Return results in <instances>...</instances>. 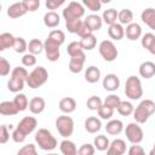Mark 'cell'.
Returning a JSON list of instances; mask_svg holds the SVG:
<instances>
[{
    "label": "cell",
    "mask_w": 155,
    "mask_h": 155,
    "mask_svg": "<svg viewBox=\"0 0 155 155\" xmlns=\"http://www.w3.org/2000/svg\"><path fill=\"white\" fill-rule=\"evenodd\" d=\"M85 61H86V54H85V52H81V53L78 54V56L70 57V61H69V70H70L73 74L80 73V71L84 69Z\"/></svg>",
    "instance_id": "cell-12"
},
{
    "label": "cell",
    "mask_w": 155,
    "mask_h": 155,
    "mask_svg": "<svg viewBox=\"0 0 155 155\" xmlns=\"http://www.w3.org/2000/svg\"><path fill=\"white\" fill-rule=\"evenodd\" d=\"M46 155H58V154H54V153H50V154H46Z\"/></svg>",
    "instance_id": "cell-56"
},
{
    "label": "cell",
    "mask_w": 155,
    "mask_h": 155,
    "mask_svg": "<svg viewBox=\"0 0 155 155\" xmlns=\"http://www.w3.org/2000/svg\"><path fill=\"white\" fill-rule=\"evenodd\" d=\"M10 139V132L8 127L6 125H0V144L7 143Z\"/></svg>",
    "instance_id": "cell-52"
},
{
    "label": "cell",
    "mask_w": 155,
    "mask_h": 155,
    "mask_svg": "<svg viewBox=\"0 0 155 155\" xmlns=\"http://www.w3.org/2000/svg\"><path fill=\"white\" fill-rule=\"evenodd\" d=\"M84 23L87 25V28L93 33V31H97L102 28V24H103V21H102V17L98 16V15H88L85 19H84Z\"/></svg>",
    "instance_id": "cell-18"
},
{
    "label": "cell",
    "mask_w": 155,
    "mask_h": 155,
    "mask_svg": "<svg viewBox=\"0 0 155 155\" xmlns=\"http://www.w3.org/2000/svg\"><path fill=\"white\" fill-rule=\"evenodd\" d=\"M45 107H46V102L42 97H33L29 101V104H28V108H29L30 113L34 114V115L41 114L45 110Z\"/></svg>",
    "instance_id": "cell-16"
},
{
    "label": "cell",
    "mask_w": 155,
    "mask_h": 155,
    "mask_svg": "<svg viewBox=\"0 0 155 155\" xmlns=\"http://www.w3.org/2000/svg\"><path fill=\"white\" fill-rule=\"evenodd\" d=\"M125 94L132 101H137L143 96V87L138 76L131 75L127 78L125 84Z\"/></svg>",
    "instance_id": "cell-4"
},
{
    "label": "cell",
    "mask_w": 155,
    "mask_h": 155,
    "mask_svg": "<svg viewBox=\"0 0 155 155\" xmlns=\"http://www.w3.org/2000/svg\"><path fill=\"white\" fill-rule=\"evenodd\" d=\"M120 102H121L120 97H119L117 94L111 93V94H109V96L105 97V99H104V102H103V105H107V107H109V108H111V109L115 110V109H117Z\"/></svg>",
    "instance_id": "cell-41"
},
{
    "label": "cell",
    "mask_w": 155,
    "mask_h": 155,
    "mask_svg": "<svg viewBox=\"0 0 155 155\" xmlns=\"http://www.w3.org/2000/svg\"><path fill=\"white\" fill-rule=\"evenodd\" d=\"M17 155H38L36 147L31 143L25 144L22 148H19V150L17 151Z\"/></svg>",
    "instance_id": "cell-47"
},
{
    "label": "cell",
    "mask_w": 155,
    "mask_h": 155,
    "mask_svg": "<svg viewBox=\"0 0 155 155\" xmlns=\"http://www.w3.org/2000/svg\"><path fill=\"white\" fill-rule=\"evenodd\" d=\"M125 35L128 40L131 41H136L138 40L140 36H142V27L136 23V22H132L130 24L126 25V29H125Z\"/></svg>",
    "instance_id": "cell-15"
},
{
    "label": "cell",
    "mask_w": 155,
    "mask_h": 155,
    "mask_svg": "<svg viewBox=\"0 0 155 155\" xmlns=\"http://www.w3.org/2000/svg\"><path fill=\"white\" fill-rule=\"evenodd\" d=\"M27 76H28V71H27V69L24 67H15L11 70V78H13V79H18V80L25 81Z\"/></svg>",
    "instance_id": "cell-42"
},
{
    "label": "cell",
    "mask_w": 155,
    "mask_h": 155,
    "mask_svg": "<svg viewBox=\"0 0 155 155\" xmlns=\"http://www.w3.org/2000/svg\"><path fill=\"white\" fill-rule=\"evenodd\" d=\"M44 51L46 54V58L50 62H56L61 57V45L56 44L54 41L46 39L44 42Z\"/></svg>",
    "instance_id": "cell-9"
},
{
    "label": "cell",
    "mask_w": 155,
    "mask_h": 155,
    "mask_svg": "<svg viewBox=\"0 0 155 155\" xmlns=\"http://www.w3.org/2000/svg\"><path fill=\"white\" fill-rule=\"evenodd\" d=\"M108 35H109L110 39L119 41V40H121L125 36V29H124V27L121 24H119L116 22V23L109 25V28H108Z\"/></svg>",
    "instance_id": "cell-24"
},
{
    "label": "cell",
    "mask_w": 155,
    "mask_h": 155,
    "mask_svg": "<svg viewBox=\"0 0 155 155\" xmlns=\"http://www.w3.org/2000/svg\"><path fill=\"white\" fill-rule=\"evenodd\" d=\"M11 138H12V140H13L15 143H23V142L25 140L27 136H25V134H23L19 130L15 128V130H13V132H12V134H11Z\"/></svg>",
    "instance_id": "cell-54"
},
{
    "label": "cell",
    "mask_w": 155,
    "mask_h": 155,
    "mask_svg": "<svg viewBox=\"0 0 155 155\" xmlns=\"http://www.w3.org/2000/svg\"><path fill=\"white\" fill-rule=\"evenodd\" d=\"M126 153V142L121 138H116L113 142H110L107 155H124Z\"/></svg>",
    "instance_id": "cell-11"
},
{
    "label": "cell",
    "mask_w": 155,
    "mask_h": 155,
    "mask_svg": "<svg viewBox=\"0 0 155 155\" xmlns=\"http://www.w3.org/2000/svg\"><path fill=\"white\" fill-rule=\"evenodd\" d=\"M0 114L4 116H12V115H17L18 110L16 109L12 101H4L0 103Z\"/></svg>",
    "instance_id": "cell-28"
},
{
    "label": "cell",
    "mask_w": 155,
    "mask_h": 155,
    "mask_svg": "<svg viewBox=\"0 0 155 155\" xmlns=\"http://www.w3.org/2000/svg\"><path fill=\"white\" fill-rule=\"evenodd\" d=\"M98 51H99V54L102 56V58L107 62H114L119 54V51L111 40L101 41V44L98 46Z\"/></svg>",
    "instance_id": "cell-7"
},
{
    "label": "cell",
    "mask_w": 155,
    "mask_h": 155,
    "mask_svg": "<svg viewBox=\"0 0 155 155\" xmlns=\"http://www.w3.org/2000/svg\"><path fill=\"white\" fill-rule=\"evenodd\" d=\"M48 80V71L44 67H36L34 68L27 76L25 84L30 88H39L42 85H45Z\"/></svg>",
    "instance_id": "cell-3"
},
{
    "label": "cell",
    "mask_w": 155,
    "mask_h": 155,
    "mask_svg": "<svg viewBox=\"0 0 155 155\" xmlns=\"http://www.w3.org/2000/svg\"><path fill=\"white\" fill-rule=\"evenodd\" d=\"M102 128V122L101 119L96 116H90L85 120V130L88 133H97Z\"/></svg>",
    "instance_id": "cell-27"
},
{
    "label": "cell",
    "mask_w": 155,
    "mask_h": 155,
    "mask_svg": "<svg viewBox=\"0 0 155 155\" xmlns=\"http://www.w3.org/2000/svg\"><path fill=\"white\" fill-rule=\"evenodd\" d=\"M127 155H147V154H145L144 149H143L139 144H132V145L128 148Z\"/></svg>",
    "instance_id": "cell-53"
},
{
    "label": "cell",
    "mask_w": 155,
    "mask_h": 155,
    "mask_svg": "<svg viewBox=\"0 0 155 155\" xmlns=\"http://www.w3.org/2000/svg\"><path fill=\"white\" fill-rule=\"evenodd\" d=\"M125 134L131 144H139L144 138L143 130L137 122H130L125 128Z\"/></svg>",
    "instance_id": "cell-8"
},
{
    "label": "cell",
    "mask_w": 155,
    "mask_h": 155,
    "mask_svg": "<svg viewBox=\"0 0 155 155\" xmlns=\"http://www.w3.org/2000/svg\"><path fill=\"white\" fill-rule=\"evenodd\" d=\"M102 105H103V101L98 96H91L86 102V107L90 110H96L97 111Z\"/></svg>",
    "instance_id": "cell-43"
},
{
    "label": "cell",
    "mask_w": 155,
    "mask_h": 155,
    "mask_svg": "<svg viewBox=\"0 0 155 155\" xmlns=\"http://www.w3.org/2000/svg\"><path fill=\"white\" fill-rule=\"evenodd\" d=\"M27 8L23 4V1L19 2H13L12 5H10L7 7V16L10 18H19L22 16H24L27 13Z\"/></svg>",
    "instance_id": "cell-14"
},
{
    "label": "cell",
    "mask_w": 155,
    "mask_h": 155,
    "mask_svg": "<svg viewBox=\"0 0 155 155\" xmlns=\"http://www.w3.org/2000/svg\"><path fill=\"white\" fill-rule=\"evenodd\" d=\"M15 38L11 33H2L0 34V52L5 51L6 48H10L13 46L15 42Z\"/></svg>",
    "instance_id": "cell-33"
},
{
    "label": "cell",
    "mask_w": 155,
    "mask_h": 155,
    "mask_svg": "<svg viewBox=\"0 0 155 155\" xmlns=\"http://www.w3.org/2000/svg\"><path fill=\"white\" fill-rule=\"evenodd\" d=\"M109 144H110V140H109V138H108L107 136H104V134H98V136H96L94 139H93V147H94V149H97V150H99V151L107 150L108 147H109Z\"/></svg>",
    "instance_id": "cell-30"
},
{
    "label": "cell",
    "mask_w": 155,
    "mask_h": 155,
    "mask_svg": "<svg viewBox=\"0 0 155 155\" xmlns=\"http://www.w3.org/2000/svg\"><path fill=\"white\" fill-rule=\"evenodd\" d=\"M67 52L70 57H74V56H78V54H80L81 52H85V51L81 48V45H80L79 41H71L67 47Z\"/></svg>",
    "instance_id": "cell-44"
},
{
    "label": "cell",
    "mask_w": 155,
    "mask_h": 155,
    "mask_svg": "<svg viewBox=\"0 0 155 155\" xmlns=\"http://www.w3.org/2000/svg\"><path fill=\"white\" fill-rule=\"evenodd\" d=\"M36 126H38V120L34 116H25V117H23L18 122V125H17L16 128L19 130L23 134L28 136V134H30L31 132L35 131Z\"/></svg>",
    "instance_id": "cell-10"
},
{
    "label": "cell",
    "mask_w": 155,
    "mask_h": 155,
    "mask_svg": "<svg viewBox=\"0 0 155 155\" xmlns=\"http://www.w3.org/2000/svg\"><path fill=\"white\" fill-rule=\"evenodd\" d=\"M140 19L145 23L150 29H155V10L153 7H148L142 11Z\"/></svg>",
    "instance_id": "cell-22"
},
{
    "label": "cell",
    "mask_w": 155,
    "mask_h": 155,
    "mask_svg": "<svg viewBox=\"0 0 155 155\" xmlns=\"http://www.w3.org/2000/svg\"><path fill=\"white\" fill-rule=\"evenodd\" d=\"M97 113H98V116H99L102 120H110L111 116L114 115V109H111V108H109V107H107V105H102V107L97 110Z\"/></svg>",
    "instance_id": "cell-45"
},
{
    "label": "cell",
    "mask_w": 155,
    "mask_h": 155,
    "mask_svg": "<svg viewBox=\"0 0 155 155\" xmlns=\"http://www.w3.org/2000/svg\"><path fill=\"white\" fill-rule=\"evenodd\" d=\"M56 128L58 133L63 138H69L74 132V120L68 116L67 114H63L56 119Z\"/></svg>",
    "instance_id": "cell-5"
},
{
    "label": "cell",
    "mask_w": 155,
    "mask_h": 155,
    "mask_svg": "<svg viewBox=\"0 0 155 155\" xmlns=\"http://www.w3.org/2000/svg\"><path fill=\"white\" fill-rule=\"evenodd\" d=\"M27 47H28V42L25 41L24 38H21V36L15 38V42H13V46H12V48L15 50V52H17V53H24L27 51Z\"/></svg>",
    "instance_id": "cell-39"
},
{
    "label": "cell",
    "mask_w": 155,
    "mask_h": 155,
    "mask_svg": "<svg viewBox=\"0 0 155 155\" xmlns=\"http://www.w3.org/2000/svg\"><path fill=\"white\" fill-rule=\"evenodd\" d=\"M1 7H2V6H1V4H0V12H1Z\"/></svg>",
    "instance_id": "cell-57"
},
{
    "label": "cell",
    "mask_w": 155,
    "mask_h": 155,
    "mask_svg": "<svg viewBox=\"0 0 155 155\" xmlns=\"http://www.w3.org/2000/svg\"><path fill=\"white\" fill-rule=\"evenodd\" d=\"M23 4L28 12H34L40 7V0H23Z\"/></svg>",
    "instance_id": "cell-51"
},
{
    "label": "cell",
    "mask_w": 155,
    "mask_h": 155,
    "mask_svg": "<svg viewBox=\"0 0 155 155\" xmlns=\"http://www.w3.org/2000/svg\"><path fill=\"white\" fill-rule=\"evenodd\" d=\"M58 108L63 114H71L76 109V101L73 97H64L59 101Z\"/></svg>",
    "instance_id": "cell-17"
},
{
    "label": "cell",
    "mask_w": 155,
    "mask_h": 155,
    "mask_svg": "<svg viewBox=\"0 0 155 155\" xmlns=\"http://www.w3.org/2000/svg\"><path fill=\"white\" fill-rule=\"evenodd\" d=\"M47 39H50V40H52V41H54L56 44H58V45L62 46V45L64 44V41H65V34H64L63 30L53 29V30L50 31Z\"/></svg>",
    "instance_id": "cell-38"
},
{
    "label": "cell",
    "mask_w": 155,
    "mask_h": 155,
    "mask_svg": "<svg viewBox=\"0 0 155 155\" xmlns=\"http://www.w3.org/2000/svg\"><path fill=\"white\" fill-rule=\"evenodd\" d=\"M140 45L151 54H155V35L153 33H145L142 35Z\"/></svg>",
    "instance_id": "cell-23"
},
{
    "label": "cell",
    "mask_w": 155,
    "mask_h": 155,
    "mask_svg": "<svg viewBox=\"0 0 155 155\" xmlns=\"http://www.w3.org/2000/svg\"><path fill=\"white\" fill-rule=\"evenodd\" d=\"M63 18L65 21H73V19H81L85 15V7L82 4L78 1H70L67 7H64L63 12Z\"/></svg>",
    "instance_id": "cell-6"
},
{
    "label": "cell",
    "mask_w": 155,
    "mask_h": 155,
    "mask_svg": "<svg viewBox=\"0 0 155 155\" xmlns=\"http://www.w3.org/2000/svg\"><path fill=\"white\" fill-rule=\"evenodd\" d=\"M133 109H134V107H133V104L130 101H121L116 110H117V113L120 115L128 116V115H131L133 113Z\"/></svg>",
    "instance_id": "cell-37"
},
{
    "label": "cell",
    "mask_w": 155,
    "mask_h": 155,
    "mask_svg": "<svg viewBox=\"0 0 155 155\" xmlns=\"http://www.w3.org/2000/svg\"><path fill=\"white\" fill-rule=\"evenodd\" d=\"M59 150L63 155H78V148L75 143L69 138H64L59 143Z\"/></svg>",
    "instance_id": "cell-20"
},
{
    "label": "cell",
    "mask_w": 155,
    "mask_h": 155,
    "mask_svg": "<svg viewBox=\"0 0 155 155\" xmlns=\"http://www.w3.org/2000/svg\"><path fill=\"white\" fill-rule=\"evenodd\" d=\"M103 88L105 91H109V92H114L119 88L120 86V79L116 74H107L104 78H103Z\"/></svg>",
    "instance_id": "cell-13"
},
{
    "label": "cell",
    "mask_w": 155,
    "mask_h": 155,
    "mask_svg": "<svg viewBox=\"0 0 155 155\" xmlns=\"http://www.w3.org/2000/svg\"><path fill=\"white\" fill-rule=\"evenodd\" d=\"M64 4V0H46L45 5L48 10L53 11V10H57L59 6H62Z\"/></svg>",
    "instance_id": "cell-55"
},
{
    "label": "cell",
    "mask_w": 155,
    "mask_h": 155,
    "mask_svg": "<svg viewBox=\"0 0 155 155\" xmlns=\"http://www.w3.org/2000/svg\"><path fill=\"white\" fill-rule=\"evenodd\" d=\"M124 130V124L121 120H117V119H110L107 125H105V131L107 133L111 134V136H117L122 132Z\"/></svg>",
    "instance_id": "cell-19"
},
{
    "label": "cell",
    "mask_w": 155,
    "mask_h": 155,
    "mask_svg": "<svg viewBox=\"0 0 155 155\" xmlns=\"http://www.w3.org/2000/svg\"><path fill=\"white\" fill-rule=\"evenodd\" d=\"M117 21L119 24L124 25V24H130L133 21V12L130 8H122L121 11L117 12Z\"/></svg>",
    "instance_id": "cell-32"
},
{
    "label": "cell",
    "mask_w": 155,
    "mask_h": 155,
    "mask_svg": "<svg viewBox=\"0 0 155 155\" xmlns=\"http://www.w3.org/2000/svg\"><path fill=\"white\" fill-rule=\"evenodd\" d=\"M12 102H13L16 109L18 110V113L19 111H24L28 108V104H29L28 98H27V96L24 93H17Z\"/></svg>",
    "instance_id": "cell-31"
},
{
    "label": "cell",
    "mask_w": 155,
    "mask_h": 155,
    "mask_svg": "<svg viewBox=\"0 0 155 155\" xmlns=\"http://www.w3.org/2000/svg\"><path fill=\"white\" fill-rule=\"evenodd\" d=\"M35 143L45 151H51L58 145L56 137L47 128H39L35 132Z\"/></svg>",
    "instance_id": "cell-2"
},
{
    "label": "cell",
    "mask_w": 155,
    "mask_h": 155,
    "mask_svg": "<svg viewBox=\"0 0 155 155\" xmlns=\"http://www.w3.org/2000/svg\"><path fill=\"white\" fill-rule=\"evenodd\" d=\"M27 50L29 51V53L36 56V54H40L42 51H44V42L39 39H31L29 42H28V47Z\"/></svg>",
    "instance_id": "cell-34"
},
{
    "label": "cell",
    "mask_w": 155,
    "mask_h": 155,
    "mask_svg": "<svg viewBox=\"0 0 155 155\" xmlns=\"http://www.w3.org/2000/svg\"><path fill=\"white\" fill-rule=\"evenodd\" d=\"M61 23V17L56 11H48L44 15V24L47 28H56Z\"/></svg>",
    "instance_id": "cell-26"
},
{
    "label": "cell",
    "mask_w": 155,
    "mask_h": 155,
    "mask_svg": "<svg viewBox=\"0 0 155 155\" xmlns=\"http://www.w3.org/2000/svg\"><path fill=\"white\" fill-rule=\"evenodd\" d=\"M11 71V65L10 62L5 58L0 56V76H7Z\"/></svg>",
    "instance_id": "cell-49"
},
{
    "label": "cell",
    "mask_w": 155,
    "mask_h": 155,
    "mask_svg": "<svg viewBox=\"0 0 155 155\" xmlns=\"http://www.w3.org/2000/svg\"><path fill=\"white\" fill-rule=\"evenodd\" d=\"M80 45H81V48L84 51H91L96 47L97 45V39L93 34H90V35H86L84 38H81V40L79 41Z\"/></svg>",
    "instance_id": "cell-29"
},
{
    "label": "cell",
    "mask_w": 155,
    "mask_h": 155,
    "mask_svg": "<svg viewBox=\"0 0 155 155\" xmlns=\"http://www.w3.org/2000/svg\"><path fill=\"white\" fill-rule=\"evenodd\" d=\"M22 64L23 67H27V68L34 67L36 64V57L31 53H24L22 57Z\"/></svg>",
    "instance_id": "cell-50"
},
{
    "label": "cell",
    "mask_w": 155,
    "mask_h": 155,
    "mask_svg": "<svg viewBox=\"0 0 155 155\" xmlns=\"http://www.w3.org/2000/svg\"><path fill=\"white\" fill-rule=\"evenodd\" d=\"M101 79V70L96 65H90L85 70V80L90 84H96Z\"/></svg>",
    "instance_id": "cell-25"
},
{
    "label": "cell",
    "mask_w": 155,
    "mask_h": 155,
    "mask_svg": "<svg viewBox=\"0 0 155 155\" xmlns=\"http://www.w3.org/2000/svg\"><path fill=\"white\" fill-rule=\"evenodd\" d=\"M94 153H96V149L93 144H90V143H85L80 145V148L78 149V155H94Z\"/></svg>",
    "instance_id": "cell-48"
},
{
    "label": "cell",
    "mask_w": 155,
    "mask_h": 155,
    "mask_svg": "<svg viewBox=\"0 0 155 155\" xmlns=\"http://www.w3.org/2000/svg\"><path fill=\"white\" fill-rule=\"evenodd\" d=\"M154 111H155L154 101L144 99L136 107V109H133L132 114H133V119L136 120V122L142 125V124H145L149 120V117L154 114Z\"/></svg>",
    "instance_id": "cell-1"
},
{
    "label": "cell",
    "mask_w": 155,
    "mask_h": 155,
    "mask_svg": "<svg viewBox=\"0 0 155 155\" xmlns=\"http://www.w3.org/2000/svg\"><path fill=\"white\" fill-rule=\"evenodd\" d=\"M139 75L144 79H151L155 75V63L145 61L139 65Z\"/></svg>",
    "instance_id": "cell-21"
},
{
    "label": "cell",
    "mask_w": 155,
    "mask_h": 155,
    "mask_svg": "<svg viewBox=\"0 0 155 155\" xmlns=\"http://www.w3.org/2000/svg\"><path fill=\"white\" fill-rule=\"evenodd\" d=\"M24 85H25V81L13 79V78H10V80L7 81V88L10 92H13V93H19L24 88Z\"/></svg>",
    "instance_id": "cell-36"
},
{
    "label": "cell",
    "mask_w": 155,
    "mask_h": 155,
    "mask_svg": "<svg viewBox=\"0 0 155 155\" xmlns=\"http://www.w3.org/2000/svg\"><path fill=\"white\" fill-rule=\"evenodd\" d=\"M82 6H86L92 12H97L102 7V1L101 0H82Z\"/></svg>",
    "instance_id": "cell-46"
},
{
    "label": "cell",
    "mask_w": 155,
    "mask_h": 155,
    "mask_svg": "<svg viewBox=\"0 0 155 155\" xmlns=\"http://www.w3.org/2000/svg\"><path fill=\"white\" fill-rule=\"evenodd\" d=\"M84 21L82 19H73V21H65V28L71 34H78Z\"/></svg>",
    "instance_id": "cell-40"
},
{
    "label": "cell",
    "mask_w": 155,
    "mask_h": 155,
    "mask_svg": "<svg viewBox=\"0 0 155 155\" xmlns=\"http://www.w3.org/2000/svg\"><path fill=\"white\" fill-rule=\"evenodd\" d=\"M102 21L104 23H107L108 25H111V24L116 23V21H117V11L115 8L104 10V12L102 15Z\"/></svg>",
    "instance_id": "cell-35"
}]
</instances>
